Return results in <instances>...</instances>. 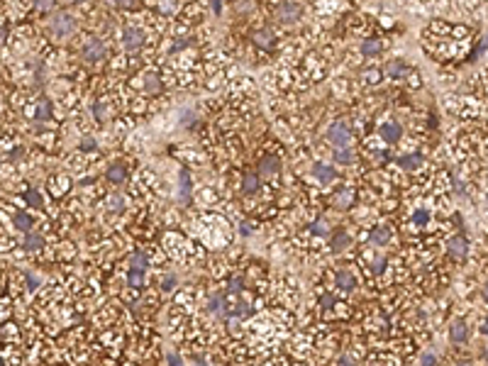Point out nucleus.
<instances>
[{
	"label": "nucleus",
	"mask_w": 488,
	"mask_h": 366,
	"mask_svg": "<svg viewBox=\"0 0 488 366\" xmlns=\"http://www.w3.org/2000/svg\"><path fill=\"white\" fill-rule=\"evenodd\" d=\"M49 30L54 37H71L76 32V20L69 13H54L49 20Z\"/></svg>",
	"instance_id": "nucleus-1"
},
{
	"label": "nucleus",
	"mask_w": 488,
	"mask_h": 366,
	"mask_svg": "<svg viewBox=\"0 0 488 366\" xmlns=\"http://www.w3.org/2000/svg\"><path fill=\"white\" fill-rule=\"evenodd\" d=\"M300 18H303V5L295 3V0H286V3L278 5V10H276V20L281 25H295Z\"/></svg>",
	"instance_id": "nucleus-2"
},
{
	"label": "nucleus",
	"mask_w": 488,
	"mask_h": 366,
	"mask_svg": "<svg viewBox=\"0 0 488 366\" xmlns=\"http://www.w3.org/2000/svg\"><path fill=\"white\" fill-rule=\"evenodd\" d=\"M108 54V47L100 42V39H88L86 44H83V52H81V56L86 59V61H100L103 56Z\"/></svg>",
	"instance_id": "nucleus-3"
},
{
	"label": "nucleus",
	"mask_w": 488,
	"mask_h": 366,
	"mask_svg": "<svg viewBox=\"0 0 488 366\" xmlns=\"http://www.w3.org/2000/svg\"><path fill=\"white\" fill-rule=\"evenodd\" d=\"M122 44H125L127 52H137V49L144 44V32H142L139 27H129V30H125V35H122Z\"/></svg>",
	"instance_id": "nucleus-4"
},
{
	"label": "nucleus",
	"mask_w": 488,
	"mask_h": 366,
	"mask_svg": "<svg viewBox=\"0 0 488 366\" xmlns=\"http://www.w3.org/2000/svg\"><path fill=\"white\" fill-rule=\"evenodd\" d=\"M327 137H330L332 144H337V146H347V142H349V127H347L344 122H335V125L330 127Z\"/></svg>",
	"instance_id": "nucleus-5"
},
{
	"label": "nucleus",
	"mask_w": 488,
	"mask_h": 366,
	"mask_svg": "<svg viewBox=\"0 0 488 366\" xmlns=\"http://www.w3.org/2000/svg\"><path fill=\"white\" fill-rule=\"evenodd\" d=\"M449 339H452L454 344H466V342H469V325L461 322V320H456V322L449 327Z\"/></svg>",
	"instance_id": "nucleus-6"
},
{
	"label": "nucleus",
	"mask_w": 488,
	"mask_h": 366,
	"mask_svg": "<svg viewBox=\"0 0 488 366\" xmlns=\"http://www.w3.org/2000/svg\"><path fill=\"white\" fill-rule=\"evenodd\" d=\"M312 173H315V178H317L320 183H330V181H335V168L325 166V164H315V166H312Z\"/></svg>",
	"instance_id": "nucleus-7"
},
{
	"label": "nucleus",
	"mask_w": 488,
	"mask_h": 366,
	"mask_svg": "<svg viewBox=\"0 0 488 366\" xmlns=\"http://www.w3.org/2000/svg\"><path fill=\"white\" fill-rule=\"evenodd\" d=\"M254 42H256L259 47L269 49V47H273V32H271V30H256V32H254Z\"/></svg>",
	"instance_id": "nucleus-8"
},
{
	"label": "nucleus",
	"mask_w": 488,
	"mask_h": 366,
	"mask_svg": "<svg viewBox=\"0 0 488 366\" xmlns=\"http://www.w3.org/2000/svg\"><path fill=\"white\" fill-rule=\"evenodd\" d=\"M381 137H383L386 142H391V144H393V142H398V139H400V127H398V125H393V122H388V125H383V127H381Z\"/></svg>",
	"instance_id": "nucleus-9"
},
{
	"label": "nucleus",
	"mask_w": 488,
	"mask_h": 366,
	"mask_svg": "<svg viewBox=\"0 0 488 366\" xmlns=\"http://www.w3.org/2000/svg\"><path fill=\"white\" fill-rule=\"evenodd\" d=\"M449 254H452L454 259H461V256L466 254V239H464V237H454V239L449 242Z\"/></svg>",
	"instance_id": "nucleus-10"
},
{
	"label": "nucleus",
	"mask_w": 488,
	"mask_h": 366,
	"mask_svg": "<svg viewBox=\"0 0 488 366\" xmlns=\"http://www.w3.org/2000/svg\"><path fill=\"white\" fill-rule=\"evenodd\" d=\"M242 191H244L247 196H252V193L259 191V178H256L254 173H247V176H244V181H242Z\"/></svg>",
	"instance_id": "nucleus-11"
},
{
	"label": "nucleus",
	"mask_w": 488,
	"mask_h": 366,
	"mask_svg": "<svg viewBox=\"0 0 488 366\" xmlns=\"http://www.w3.org/2000/svg\"><path fill=\"white\" fill-rule=\"evenodd\" d=\"M381 49H383L381 39H366V42H361V54H366V56H374V54H379Z\"/></svg>",
	"instance_id": "nucleus-12"
},
{
	"label": "nucleus",
	"mask_w": 488,
	"mask_h": 366,
	"mask_svg": "<svg viewBox=\"0 0 488 366\" xmlns=\"http://www.w3.org/2000/svg\"><path fill=\"white\" fill-rule=\"evenodd\" d=\"M108 178H110L112 183H120V181H125V178H127V168H125L122 164H115V166H110V168H108Z\"/></svg>",
	"instance_id": "nucleus-13"
},
{
	"label": "nucleus",
	"mask_w": 488,
	"mask_h": 366,
	"mask_svg": "<svg viewBox=\"0 0 488 366\" xmlns=\"http://www.w3.org/2000/svg\"><path fill=\"white\" fill-rule=\"evenodd\" d=\"M337 286H340L342 291H352V288L357 286V281H354V276H352L349 271H340V274H337Z\"/></svg>",
	"instance_id": "nucleus-14"
},
{
	"label": "nucleus",
	"mask_w": 488,
	"mask_h": 366,
	"mask_svg": "<svg viewBox=\"0 0 488 366\" xmlns=\"http://www.w3.org/2000/svg\"><path fill=\"white\" fill-rule=\"evenodd\" d=\"M386 71H388V76H393V78H403V76L408 73V66H405L403 61H391V64L386 66Z\"/></svg>",
	"instance_id": "nucleus-15"
},
{
	"label": "nucleus",
	"mask_w": 488,
	"mask_h": 366,
	"mask_svg": "<svg viewBox=\"0 0 488 366\" xmlns=\"http://www.w3.org/2000/svg\"><path fill=\"white\" fill-rule=\"evenodd\" d=\"M144 88H146L149 93H159V91H161L159 76H156V73H146V76H144Z\"/></svg>",
	"instance_id": "nucleus-16"
},
{
	"label": "nucleus",
	"mask_w": 488,
	"mask_h": 366,
	"mask_svg": "<svg viewBox=\"0 0 488 366\" xmlns=\"http://www.w3.org/2000/svg\"><path fill=\"white\" fill-rule=\"evenodd\" d=\"M420 164H422V159H420L417 154H408V156H403V159H400V166H403V168H408V171H415V168H420Z\"/></svg>",
	"instance_id": "nucleus-17"
},
{
	"label": "nucleus",
	"mask_w": 488,
	"mask_h": 366,
	"mask_svg": "<svg viewBox=\"0 0 488 366\" xmlns=\"http://www.w3.org/2000/svg\"><path fill=\"white\" fill-rule=\"evenodd\" d=\"M371 239H374V244H386L391 239V230L388 227H376L371 232Z\"/></svg>",
	"instance_id": "nucleus-18"
},
{
	"label": "nucleus",
	"mask_w": 488,
	"mask_h": 366,
	"mask_svg": "<svg viewBox=\"0 0 488 366\" xmlns=\"http://www.w3.org/2000/svg\"><path fill=\"white\" fill-rule=\"evenodd\" d=\"M276 168H278V159H273V156H269V159H264L261 164H259V171L261 173H276Z\"/></svg>",
	"instance_id": "nucleus-19"
},
{
	"label": "nucleus",
	"mask_w": 488,
	"mask_h": 366,
	"mask_svg": "<svg viewBox=\"0 0 488 366\" xmlns=\"http://www.w3.org/2000/svg\"><path fill=\"white\" fill-rule=\"evenodd\" d=\"M349 203H352V191L349 188H344V191H340L335 196V205L337 208H349Z\"/></svg>",
	"instance_id": "nucleus-20"
},
{
	"label": "nucleus",
	"mask_w": 488,
	"mask_h": 366,
	"mask_svg": "<svg viewBox=\"0 0 488 366\" xmlns=\"http://www.w3.org/2000/svg\"><path fill=\"white\" fill-rule=\"evenodd\" d=\"M335 159H337V161H342V164H352V161H354V154H352V149H347V146H340V149L335 151Z\"/></svg>",
	"instance_id": "nucleus-21"
},
{
	"label": "nucleus",
	"mask_w": 488,
	"mask_h": 366,
	"mask_svg": "<svg viewBox=\"0 0 488 366\" xmlns=\"http://www.w3.org/2000/svg\"><path fill=\"white\" fill-rule=\"evenodd\" d=\"M30 225H32L30 215H25V213H18V215H15V227H18V230H22V232H30Z\"/></svg>",
	"instance_id": "nucleus-22"
},
{
	"label": "nucleus",
	"mask_w": 488,
	"mask_h": 366,
	"mask_svg": "<svg viewBox=\"0 0 488 366\" xmlns=\"http://www.w3.org/2000/svg\"><path fill=\"white\" fill-rule=\"evenodd\" d=\"M347 244H349V235L340 232V235L332 239V252H342V249H347Z\"/></svg>",
	"instance_id": "nucleus-23"
},
{
	"label": "nucleus",
	"mask_w": 488,
	"mask_h": 366,
	"mask_svg": "<svg viewBox=\"0 0 488 366\" xmlns=\"http://www.w3.org/2000/svg\"><path fill=\"white\" fill-rule=\"evenodd\" d=\"M108 208H110L112 213H120V210L125 208V198H122V196H110V198H108Z\"/></svg>",
	"instance_id": "nucleus-24"
},
{
	"label": "nucleus",
	"mask_w": 488,
	"mask_h": 366,
	"mask_svg": "<svg viewBox=\"0 0 488 366\" xmlns=\"http://www.w3.org/2000/svg\"><path fill=\"white\" fill-rule=\"evenodd\" d=\"M25 247L27 249H39V247H44V239L39 237V235H27V239H25Z\"/></svg>",
	"instance_id": "nucleus-25"
},
{
	"label": "nucleus",
	"mask_w": 488,
	"mask_h": 366,
	"mask_svg": "<svg viewBox=\"0 0 488 366\" xmlns=\"http://www.w3.org/2000/svg\"><path fill=\"white\" fill-rule=\"evenodd\" d=\"M35 8H37L39 13H49V10L54 8V0H35Z\"/></svg>",
	"instance_id": "nucleus-26"
},
{
	"label": "nucleus",
	"mask_w": 488,
	"mask_h": 366,
	"mask_svg": "<svg viewBox=\"0 0 488 366\" xmlns=\"http://www.w3.org/2000/svg\"><path fill=\"white\" fill-rule=\"evenodd\" d=\"M132 269H142L144 271L146 269V256L144 254H134L132 256Z\"/></svg>",
	"instance_id": "nucleus-27"
},
{
	"label": "nucleus",
	"mask_w": 488,
	"mask_h": 366,
	"mask_svg": "<svg viewBox=\"0 0 488 366\" xmlns=\"http://www.w3.org/2000/svg\"><path fill=\"white\" fill-rule=\"evenodd\" d=\"M129 283H132L134 288L142 286V269H132V271H129Z\"/></svg>",
	"instance_id": "nucleus-28"
},
{
	"label": "nucleus",
	"mask_w": 488,
	"mask_h": 366,
	"mask_svg": "<svg viewBox=\"0 0 488 366\" xmlns=\"http://www.w3.org/2000/svg\"><path fill=\"white\" fill-rule=\"evenodd\" d=\"M27 203L35 205V208H42V198H39V193H37V191H27Z\"/></svg>",
	"instance_id": "nucleus-29"
},
{
	"label": "nucleus",
	"mask_w": 488,
	"mask_h": 366,
	"mask_svg": "<svg viewBox=\"0 0 488 366\" xmlns=\"http://www.w3.org/2000/svg\"><path fill=\"white\" fill-rule=\"evenodd\" d=\"M49 115H52V108H49V103L42 100V103H39V112H37V117H39V120H47Z\"/></svg>",
	"instance_id": "nucleus-30"
},
{
	"label": "nucleus",
	"mask_w": 488,
	"mask_h": 366,
	"mask_svg": "<svg viewBox=\"0 0 488 366\" xmlns=\"http://www.w3.org/2000/svg\"><path fill=\"white\" fill-rule=\"evenodd\" d=\"M379 78H381V71H379V69H369V71H366V81L374 83V81H379Z\"/></svg>",
	"instance_id": "nucleus-31"
},
{
	"label": "nucleus",
	"mask_w": 488,
	"mask_h": 366,
	"mask_svg": "<svg viewBox=\"0 0 488 366\" xmlns=\"http://www.w3.org/2000/svg\"><path fill=\"white\" fill-rule=\"evenodd\" d=\"M312 232H315V235H327V225H325V222H315V225H312Z\"/></svg>",
	"instance_id": "nucleus-32"
},
{
	"label": "nucleus",
	"mask_w": 488,
	"mask_h": 366,
	"mask_svg": "<svg viewBox=\"0 0 488 366\" xmlns=\"http://www.w3.org/2000/svg\"><path fill=\"white\" fill-rule=\"evenodd\" d=\"M108 115H110V112H108L105 105H98V108H95V117H98V120H105Z\"/></svg>",
	"instance_id": "nucleus-33"
},
{
	"label": "nucleus",
	"mask_w": 488,
	"mask_h": 366,
	"mask_svg": "<svg viewBox=\"0 0 488 366\" xmlns=\"http://www.w3.org/2000/svg\"><path fill=\"white\" fill-rule=\"evenodd\" d=\"M427 220H430V215H427V213H425V210H420V213H415V222H417V225H425V222H427Z\"/></svg>",
	"instance_id": "nucleus-34"
},
{
	"label": "nucleus",
	"mask_w": 488,
	"mask_h": 366,
	"mask_svg": "<svg viewBox=\"0 0 488 366\" xmlns=\"http://www.w3.org/2000/svg\"><path fill=\"white\" fill-rule=\"evenodd\" d=\"M383 269H386V259H376V261H374V271H376V274H381Z\"/></svg>",
	"instance_id": "nucleus-35"
},
{
	"label": "nucleus",
	"mask_w": 488,
	"mask_h": 366,
	"mask_svg": "<svg viewBox=\"0 0 488 366\" xmlns=\"http://www.w3.org/2000/svg\"><path fill=\"white\" fill-rule=\"evenodd\" d=\"M239 288H242V278H232V281H230V291H232V293H237Z\"/></svg>",
	"instance_id": "nucleus-36"
},
{
	"label": "nucleus",
	"mask_w": 488,
	"mask_h": 366,
	"mask_svg": "<svg viewBox=\"0 0 488 366\" xmlns=\"http://www.w3.org/2000/svg\"><path fill=\"white\" fill-rule=\"evenodd\" d=\"M134 3H137V0H117L120 8H134Z\"/></svg>",
	"instance_id": "nucleus-37"
},
{
	"label": "nucleus",
	"mask_w": 488,
	"mask_h": 366,
	"mask_svg": "<svg viewBox=\"0 0 488 366\" xmlns=\"http://www.w3.org/2000/svg\"><path fill=\"white\" fill-rule=\"evenodd\" d=\"M420 361H422V364H434V361H437V359H434V356H432V354H425V356H422V359H420Z\"/></svg>",
	"instance_id": "nucleus-38"
},
{
	"label": "nucleus",
	"mask_w": 488,
	"mask_h": 366,
	"mask_svg": "<svg viewBox=\"0 0 488 366\" xmlns=\"http://www.w3.org/2000/svg\"><path fill=\"white\" fill-rule=\"evenodd\" d=\"M164 288H174V276H169V278H164Z\"/></svg>",
	"instance_id": "nucleus-39"
},
{
	"label": "nucleus",
	"mask_w": 488,
	"mask_h": 366,
	"mask_svg": "<svg viewBox=\"0 0 488 366\" xmlns=\"http://www.w3.org/2000/svg\"><path fill=\"white\" fill-rule=\"evenodd\" d=\"M481 332H483V334H488V317H486V322L481 325Z\"/></svg>",
	"instance_id": "nucleus-40"
},
{
	"label": "nucleus",
	"mask_w": 488,
	"mask_h": 366,
	"mask_svg": "<svg viewBox=\"0 0 488 366\" xmlns=\"http://www.w3.org/2000/svg\"><path fill=\"white\" fill-rule=\"evenodd\" d=\"M5 42V30H0V44Z\"/></svg>",
	"instance_id": "nucleus-41"
},
{
	"label": "nucleus",
	"mask_w": 488,
	"mask_h": 366,
	"mask_svg": "<svg viewBox=\"0 0 488 366\" xmlns=\"http://www.w3.org/2000/svg\"><path fill=\"white\" fill-rule=\"evenodd\" d=\"M483 298H486V300H488V283H486V286H483Z\"/></svg>",
	"instance_id": "nucleus-42"
},
{
	"label": "nucleus",
	"mask_w": 488,
	"mask_h": 366,
	"mask_svg": "<svg viewBox=\"0 0 488 366\" xmlns=\"http://www.w3.org/2000/svg\"><path fill=\"white\" fill-rule=\"evenodd\" d=\"M66 3H81V0H66Z\"/></svg>",
	"instance_id": "nucleus-43"
},
{
	"label": "nucleus",
	"mask_w": 488,
	"mask_h": 366,
	"mask_svg": "<svg viewBox=\"0 0 488 366\" xmlns=\"http://www.w3.org/2000/svg\"><path fill=\"white\" fill-rule=\"evenodd\" d=\"M486 42H488V37H486Z\"/></svg>",
	"instance_id": "nucleus-44"
}]
</instances>
